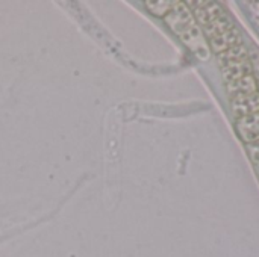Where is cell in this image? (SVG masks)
<instances>
[{
  "label": "cell",
  "instance_id": "6da1fadb",
  "mask_svg": "<svg viewBox=\"0 0 259 257\" xmlns=\"http://www.w3.org/2000/svg\"><path fill=\"white\" fill-rule=\"evenodd\" d=\"M231 108L235 118H241L246 115H252L259 112V92H249V94H237L229 97Z\"/></svg>",
  "mask_w": 259,
  "mask_h": 257
},
{
  "label": "cell",
  "instance_id": "7a4b0ae2",
  "mask_svg": "<svg viewBox=\"0 0 259 257\" xmlns=\"http://www.w3.org/2000/svg\"><path fill=\"white\" fill-rule=\"evenodd\" d=\"M235 126H237V132L240 138L246 144L259 141V112L237 118Z\"/></svg>",
  "mask_w": 259,
  "mask_h": 257
},
{
  "label": "cell",
  "instance_id": "3957f363",
  "mask_svg": "<svg viewBox=\"0 0 259 257\" xmlns=\"http://www.w3.org/2000/svg\"><path fill=\"white\" fill-rule=\"evenodd\" d=\"M208 39H209L211 48L217 55H220V53H223V52H226V50H229V48H232V47H235V45L243 42L241 41V35H240V32L235 27L228 29V30L222 32V33L208 36Z\"/></svg>",
  "mask_w": 259,
  "mask_h": 257
},
{
  "label": "cell",
  "instance_id": "277c9868",
  "mask_svg": "<svg viewBox=\"0 0 259 257\" xmlns=\"http://www.w3.org/2000/svg\"><path fill=\"white\" fill-rule=\"evenodd\" d=\"M249 55H250V52H249L247 45L244 42H241V44L220 53L217 56V62H219L220 68L223 70V68H228V67H232V65L249 61Z\"/></svg>",
  "mask_w": 259,
  "mask_h": 257
},
{
  "label": "cell",
  "instance_id": "5b68a950",
  "mask_svg": "<svg viewBox=\"0 0 259 257\" xmlns=\"http://www.w3.org/2000/svg\"><path fill=\"white\" fill-rule=\"evenodd\" d=\"M226 91L228 95H237V94H249V92H256L258 91V82L253 74L244 76L238 80H232L226 83Z\"/></svg>",
  "mask_w": 259,
  "mask_h": 257
},
{
  "label": "cell",
  "instance_id": "8992f818",
  "mask_svg": "<svg viewBox=\"0 0 259 257\" xmlns=\"http://www.w3.org/2000/svg\"><path fill=\"white\" fill-rule=\"evenodd\" d=\"M149 6V9L156 14V15H165L168 14L173 6H175V2H147L146 3Z\"/></svg>",
  "mask_w": 259,
  "mask_h": 257
}]
</instances>
